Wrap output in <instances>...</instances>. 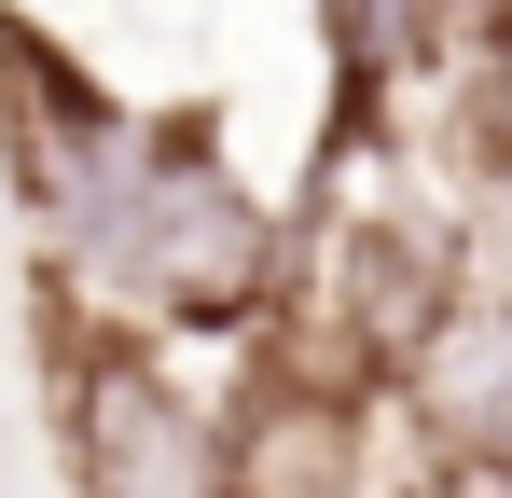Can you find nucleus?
Returning <instances> with one entry per match:
<instances>
[{
  "label": "nucleus",
  "mask_w": 512,
  "mask_h": 498,
  "mask_svg": "<svg viewBox=\"0 0 512 498\" xmlns=\"http://www.w3.org/2000/svg\"><path fill=\"white\" fill-rule=\"evenodd\" d=\"M56 429H70V498H250L222 402H194L139 319L56 332Z\"/></svg>",
  "instance_id": "nucleus-2"
},
{
  "label": "nucleus",
  "mask_w": 512,
  "mask_h": 498,
  "mask_svg": "<svg viewBox=\"0 0 512 498\" xmlns=\"http://www.w3.org/2000/svg\"><path fill=\"white\" fill-rule=\"evenodd\" d=\"M457 166L512 194V0L471 14V70H457Z\"/></svg>",
  "instance_id": "nucleus-4"
},
{
  "label": "nucleus",
  "mask_w": 512,
  "mask_h": 498,
  "mask_svg": "<svg viewBox=\"0 0 512 498\" xmlns=\"http://www.w3.org/2000/svg\"><path fill=\"white\" fill-rule=\"evenodd\" d=\"M402 443L443 471H512V277H471V305L443 319L429 374L402 388Z\"/></svg>",
  "instance_id": "nucleus-3"
},
{
  "label": "nucleus",
  "mask_w": 512,
  "mask_h": 498,
  "mask_svg": "<svg viewBox=\"0 0 512 498\" xmlns=\"http://www.w3.org/2000/svg\"><path fill=\"white\" fill-rule=\"evenodd\" d=\"M402 498H512V471H443V457H416Z\"/></svg>",
  "instance_id": "nucleus-5"
},
{
  "label": "nucleus",
  "mask_w": 512,
  "mask_h": 498,
  "mask_svg": "<svg viewBox=\"0 0 512 498\" xmlns=\"http://www.w3.org/2000/svg\"><path fill=\"white\" fill-rule=\"evenodd\" d=\"M70 263H84V291H111V319H139V332H222V346H250L291 305V236H277V208L250 180L208 153L194 111L139 139V180L111 194V222Z\"/></svg>",
  "instance_id": "nucleus-1"
}]
</instances>
